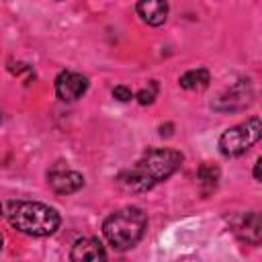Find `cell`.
Returning a JSON list of instances; mask_svg holds the SVG:
<instances>
[{"label": "cell", "instance_id": "obj_1", "mask_svg": "<svg viewBox=\"0 0 262 262\" xmlns=\"http://www.w3.org/2000/svg\"><path fill=\"white\" fill-rule=\"evenodd\" d=\"M182 160H184V156L176 149H149L147 154H143L137 160V164L133 168L121 172L117 182L123 190L145 192V190L154 188L158 182L172 176L180 168Z\"/></svg>", "mask_w": 262, "mask_h": 262}, {"label": "cell", "instance_id": "obj_2", "mask_svg": "<svg viewBox=\"0 0 262 262\" xmlns=\"http://www.w3.org/2000/svg\"><path fill=\"white\" fill-rule=\"evenodd\" d=\"M6 217L14 229L35 237L55 233L61 223L59 213L53 207L37 201H10L6 207Z\"/></svg>", "mask_w": 262, "mask_h": 262}, {"label": "cell", "instance_id": "obj_3", "mask_svg": "<svg viewBox=\"0 0 262 262\" xmlns=\"http://www.w3.org/2000/svg\"><path fill=\"white\" fill-rule=\"evenodd\" d=\"M145 225H147V215L139 207H125L111 213L104 219L102 233L115 250L123 252L133 248L141 239Z\"/></svg>", "mask_w": 262, "mask_h": 262}, {"label": "cell", "instance_id": "obj_4", "mask_svg": "<svg viewBox=\"0 0 262 262\" xmlns=\"http://www.w3.org/2000/svg\"><path fill=\"white\" fill-rule=\"evenodd\" d=\"M262 135V123L260 117H250L248 121L229 127L227 131L221 133L219 137V151L227 158H235L242 156L244 151H248Z\"/></svg>", "mask_w": 262, "mask_h": 262}, {"label": "cell", "instance_id": "obj_5", "mask_svg": "<svg viewBox=\"0 0 262 262\" xmlns=\"http://www.w3.org/2000/svg\"><path fill=\"white\" fill-rule=\"evenodd\" d=\"M254 102V88L250 80H239L233 86H229L219 98L213 102V108L219 113H235Z\"/></svg>", "mask_w": 262, "mask_h": 262}, {"label": "cell", "instance_id": "obj_6", "mask_svg": "<svg viewBox=\"0 0 262 262\" xmlns=\"http://www.w3.org/2000/svg\"><path fill=\"white\" fill-rule=\"evenodd\" d=\"M88 90V78L76 72H61L55 78V94L63 102H74L82 98V94Z\"/></svg>", "mask_w": 262, "mask_h": 262}, {"label": "cell", "instance_id": "obj_7", "mask_svg": "<svg viewBox=\"0 0 262 262\" xmlns=\"http://www.w3.org/2000/svg\"><path fill=\"white\" fill-rule=\"evenodd\" d=\"M47 182L57 194H72L84 186V176L70 168H53L47 174Z\"/></svg>", "mask_w": 262, "mask_h": 262}, {"label": "cell", "instance_id": "obj_8", "mask_svg": "<svg viewBox=\"0 0 262 262\" xmlns=\"http://www.w3.org/2000/svg\"><path fill=\"white\" fill-rule=\"evenodd\" d=\"M72 262H106V252L96 237H80L70 252Z\"/></svg>", "mask_w": 262, "mask_h": 262}, {"label": "cell", "instance_id": "obj_9", "mask_svg": "<svg viewBox=\"0 0 262 262\" xmlns=\"http://www.w3.org/2000/svg\"><path fill=\"white\" fill-rule=\"evenodd\" d=\"M233 231L239 235V239L258 246L260 237H262V221H260V213L250 211V213H242L235 221H233Z\"/></svg>", "mask_w": 262, "mask_h": 262}, {"label": "cell", "instance_id": "obj_10", "mask_svg": "<svg viewBox=\"0 0 262 262\" xmlns=\"http://www.w3.org/2000/svg\"><path fill=\"white\" fill-rule=\"evenodd\" d=\"M135 10H137V14L141 16L143 23H147L151 27H160V25L166 23L168 2H164V0H143V2H137Z\"/></svg>", "mask_w": 262, "mask_h": 262}, {"label": "cell", "instance_id": "obj_11", "mask_svg": "<svg viewBox=\"0 0 262 262\" xmlns=\"http://www.w3.org/2000/svg\"><path fill=\"white\" fill-rule=\"evenodd\" d=\"M178 82L184 90H205L211 82V74L205 68H196V70H190V72L182 74Z\"/></svg>", "mask_w": 262, "mask_h": 262}, {"label": "cell", "instance_id": "obj_12", "mask_svg": "<svg viewBox=\"0 0 262 262\" xmlns=\"http://www.w3.org/2000/svg\"><path fill=\"white\" fill-rule=\"evenodd\" d=\"M196 178L201 180L203 186L215 188V184H217V180H219V168L213 166V164H203V166L199 168V172H196Z\"/></svg>", "mask_w": 262, "mask_h": 262}, {"label": "cell", "instance_id": "obj_13", "mask_svg": "<svg viewBox=\"0 0 262 262\" xmlns=\"http://www.w3.org/2000/svg\"><path fill=\"white\" fill-rule=\"evenodd\" d=\"M156 96H158V82H156V80H151L145 88H141V90L137 92V96H135V98H137V102H139V104H151Z\"/></svg>", "mask_w": 262, "mask_h": 262}, {"label": "cell", "instance_id": "obj_14", "mask_svg": "<svg viewBox=\"0 0 262 262\" xmlns=\"http://www.w3.org/2000/svg\"><path fill=\"white\" fill-rule=\"evenodd\" d=\"M113 98H117L119 102H129L133 98V92L127 86H115L113 88Z\"/></svg>", "mask_w": 262, "mask_h": 262}, {"label": "cell", "instance_id": "obj_15", "mask_svg": "<svg viewBox=\"0 0 262 262\" xmlns=\"http://www.w3.org/2000/svg\"><path fill=\"white\" fill-rule=\"evenodd\" d=\"M260 168H262V158H258L256 164H254V178H256V182H260Z\"/></svg>", "mask_w": 262, "mask_h": 262}, {"label": "cell", "instance_id": "obj_16", "mask_svg": "<svg viewBox=\"0 0 262 262\" xmlns=\"http://www.w3.org/2000/svg\"><path fill=\"white\" fill-rule=\"evenodd\" d=\"M2 244H4V237H2V233H0V250H2Z\"/></svg>", "mask_w": 262, "mask_h": 262}, {"label": "cell", "instance_id": "obj_17", "mask_svg": "<svg viewBox=\"0 0 262 262\" xmlns=\"http://www.w3.org/2000/svg\"><path fill=\"white\" fill-rule=\"evenodd\" d=\"M2 211H4V209H2V203H0V215H2Z\"/></svg>", "mask_w": 262, "mask_h": 262}]
</instances>
